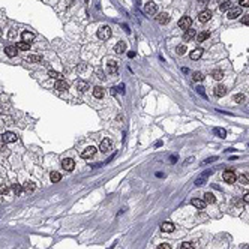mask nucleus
Listing matches in <instances>:
<instances>
[{"label": "nucleus", "instance_id": "31", "mask_svg": "<svg viewBox=\"0 0 249 249\" xmlns=\"http://www.w3.org/2000/svg\"><path fill=\"white\" fill-rule=\"evenodd\" d=\"M108 71H110V72H116V71H117V62L110 60V62H108Z\"/></svg>", "mask_w": 249, "mask_h": 249}, {"label": "nucleus", "instance_id": "7", "mask_svg": "<svg viewBox=\"0 0 249 249\" xmlns=\"http://www.w3.org/2000/svg\"><path fill=\"white\" fill-rule=\"evenodd\" d=\"M2 140H3V143H15L17 141V135L14 132H5L2 135Z\"/></svg>", "mask_w": 249, "mask_h": 249}, {"label": "nucleus", "instance_id": "13", "mask_svg": "<svg viewBox=\"0 0 249 249\" xmlns=\"http://www.w3.org/2000/svg\"><path fill=\"white\" fill-rule=\"evenodd\" d=\"M191 203H192L194 207H197L198 210H203V209L206 207V201H204V200H200V198H194Z\"/></svg>", "mask_w": 249, "mask_h": 249}, {"label": "nucleus", "instance_id": "14", "mask_svg": "<svg viewBox=\"0 0 249 249\" xmlns=\"http://www.w3.org/2000/svg\"><path fill=\"white\" fill-rule=\"evenodd\" d=\"M114 51L117 53V54H123L124 51H126V42L124 41H120L116 44V47H114Z\"/></svg>", "mask_w": 249, "mask_h": 249}, {"label": "nucleus", "instance_id": "10", "mask_svg": "<svg viewBox=\"0 0 249 249\" xmlns=\"http://www.w3.org/2000/svg\"><path fill=\"white\" fill-rule=\"evenodd\" d=\"M59 92H66L68 89H69V84L66 83L65 80H57V83H56V86H54Z\"/></svg>", "mask_w": 249, "mask_h": 249}, {"label": "nucleus", "instance_id": "19", "mask_svg": "<svg viewBox=\"0 0 249 249\" xmlns=\"http://www.w3.org/2000/svg\"><path fill=\"white\" fill-rule=\"evenodd\" d=\"M225 93H227V87H225V86L219 84V86L215 87V95H216V96H224Z\"/></svg>", "mask_w": 249, "mask_h": 249}, {"label": "nucleus", "instance_id": "34", "mask_svg": "<svg viewBox=\"0 0 249 249\" xmlns=\"http://www.w3.org/2000/svg\"><path fill=\"white\" fill-rule=\"evenodd\" d=\"M233 8V5H231V2H224L222 5H221V11H228V9H231Z\"/></svg>", "mask_w": 249, "mask_h": 249}, {"label": "nucleus", "instance_id": "20", "mask_svg": "<svg viewBox=\"0 0 249 249\" xmlns=\"http://www.w3.org/2000/svg\"><path fill=\"white\" fill-rule=\"evenodd\" d=\"M201 56H203V50H201V48H195V50L191 53V56H189V57H191L192 60H198Z\"/></svg>", "mask_w": 249, "mask_h": 249}, {"label": "nucleus", "instance_id": "11", "mask_svg": "<svg viewBox=\"0 0 249 249\" xmlns=\"http://www.w3.org/2000/svg\"><path fill=\"white\" fill-rule=\"evenodd\" d=\"M210 18H212V11H203V12H200V15H198V20H200L201 23H207Z\"/></svg>", "mask_w": 249, "mask_h": 249}, {"label": "nucleus", "instance_id": "24", "mask_svg": "<svg viewBox=\"0 0 249 249\" xmlns=\"http://www.w3.org/2000/svg\"><path fill=\"white\" fill-rule=\"evenodd\" d=\"M204 201L209 203V204H213V203L216 201V198H215V195H213L212 192H206V194H204Z\"/></svg>", "mask_w": 249, "mask_h": 249}, {"label": "nucleus", "instance_id": "35", "mask_svg": "<svg viewBox=\"0 0 249 249\" xmlns=\"http://www.w3.org/2000/svg\"><path fill=\"white\" fill-rule=\"evenodd\" d=\"M35 189V183H32V182H27V183H24V191H27V192H32Z\"/></svg>", "mask_w": 249, "mask_h": 249}, {"label": "nucleus", "instance_id": "45", "mask_svg": "<svg viewBox=\"0 0 249 249\" xmlns=\"http://www.w3.org/2000/svg\"><path fill=\"white\" fill-rule=\"evenodd\" d=\"M197 90H198V93H200V95H203V96H204V87H197Z\"/></svg>", "mask_w": 249, "mask_h": 249}, {"label": "nucleus", "instance_id": "15", "mask_svg": "<svg viewBox=\"0 0 249 249\" xmlns=\"http://www.w3.org/2000/svg\"><path fill=\"white\" fill-rule=\"evenodd\" d=\"M195 36H197V32H195L194 29H188V30H185L183 39H185V41H191V39L195 38Z\"/></svg>", "mask_w": 249, "mask_h": 249}, {"label": "nucleus", "instance_id": "1", "mask_svg": "<svg viewBox=\"0 0 249 249\" xmlns=\"http://www.w3.org/2000/svg\"><path fill=\"white\" fill-rule=\"evenodd\" d=\"M98 38H99L101 41L110 39V38H111V29H110L108 26H102V27L98 30Z\"/></svg>", "mask_w": 249, "mask_h": 249}, {"label": "nucleus", "instance_id": "39", "mask_svg": "<svg viewBox=\"0 0 249 249\" xmlns=\"http://www.w3.org/2000/svg\"><path fill=\"white\" fill-rule=\"evenodd\" d=\"M8 191H9V188L6 185H0V195H6Z\"/></svg>", "mask_w": 249, "mask_h": 249}, {"label": "nucleus", "instance_id": "48", "mask_svg": "<svg viewBox=\"0 0 249 249\" xmlns=\"http://www.w3.org/2000/svg\"><path fill=\"white\" fill-rule=\"evenodd\" d=\"M200 3H201V5H207L209 0H200Z\"/></svg>", "mask_w": 249, "mask_h": 249}, {"label": "nucleus", "instance_id": "18", "mask_svg": "<svg viewBox=\"0 0 249 249\" xmlns=\"http://www.w3.org/2000/svg\"><path fill=\"white\" fill-rule=\"evenodd\" d=\"M210 174H212V171H206V173H204L201 177H198V179L195 180V185H197V186H201V185H204V183H206V179H207V176H210Z\"/></svg>", "mask_w": 249, "mask_h": 249}, {"label": "nucleus", "instance_id": "32", "mask_svg": "<svg viewBox=\"0 0 249 249\" xmlns=\"http://www.w3.org/2000/svg\"><path fill=\"white\" fill-rule=\"evenodd\" d=\"M176 51H177V54H179V56H183L188 50H186V45H185V44H182V45H179V47L176 48Z\"/></svg>", "mask_w": 249, "mask_h": 249}, {"label": "nucleus", "instance_id": "3", "mask_svg": "<svg viewBox=\"0 0 249 249\" xmlns=\"http://www.w3.org/2000/svg\"><path fill=\"white\" fill-rule=\"evenodd\" d=\"M222 177H224V180H225L227 183H231V185L237 180V176H236V173H234L233 170H227V171L222 174Z\"/></svg>", "mask_w": 249, "mask_h": 249}, {"label": "nucleus", "instance_id": "41", "mask_svg": "<svg viewBox=\"0 0 249 249\" xmlns=\"http://www.w3.org/2000/svg\"><path fill=\"white\" fill-rule=\"evenodd\" d=\"M180 249H194V246H192V243H188V242H185V243H182Z\"/></svg>", "mask_w": 249, "mask_h": 249}, {"label": "nucleus", "instance_id": "6", "mask_svg": "<svg viewBox=\"0 0 249 249\" xmlns=\"http://www.w3.org/2000/svg\"><path fill=\"white\" fill-rule=\"evenodd\" d=\"M62 167H63L66 171H72V170L75 168V161H74V159H71V158H66V159H63Z\"/></svg>", "mask_w": 249, "mask_h": 249}, {"label": "nucleus", "instance_id": "8", "mask_svg": "<svg viewBox=\"0 0 249 249\" xmlns=\"http://www.w3.org/2000/svg\"><path fill=\"white\" fill-rule=\"evenodd\" d=\"M95 153H96V147H93V146H89L86 150H83L81 156H83L84 159H89V158H93V156H95Z\"/></svg>", "mask_w": 249, "mask_h": 249}, {"label": "nucleus", "instance_id": "23", "mask_svg": "<svg viewBox=\"0 0 249 249\" xmlns=\"http://www.w3.org/2000/svg\"><path fill=\"white\" fill-rule=\"evenodd\" d=\"M17 48L21 50V51H27V50H30V44L26 42V41H21V42L17 44Z\"/></svg>", "mask_w": 249, "mask_h": 249}, {"label": "nucleus", "instance_id": "4", "mask_svg": "<svg viewBox=\"0 0 249 249\" xmlns=\"http://www.w3.org/2000/svg\"><path fill=\"white\" fill-rule=\"evenodd\" d=\"M191 24H192V20H191L189 17H182V18L179 20V27L183 29V30L191 29Z\"/></svg>", "mask_w": 249, "mask_h": 249}, {"label": "nucleus", "instance_id": "2", "mask_svg": "<svg viewBox=\"0 0 249 249\" xmlns=\"http://www.w3.org/2000/svg\"><path fill=\"white\" fill-rule=\"evenodd\" d=\"M99 149H101V152H104V153L110 152V150L113 149V141H111L110 138H104V140L101 141V144H99Z\"/></svg>", "mask_w": 249, "mask_h": 249}, {"label": "nucleus", "instance_id": "12", "mask_svg": "<svg viewBox=\"0 0 249 249\" xmlns=\"http://www.w3.org/2000/svg\"><path fill=\"white\" fill-rule=\"evenodd\" d=\"M17 51H18V48L14 47V45H8V47L5 48V53H6L8 57H14V56H17Z\"/></svg>", "mask_w": 249, "mask_h": 249}, {"label": "nucleus", "instance_id": "28", "mask_svg": "<svg viewBox=\"0 0 249 249\" xmlns=\"http://www.w3.org/2000/svg\"><path fill=\"white\" fill-rule=\"evenodd\" d=\"M212 77H213L215 80H222V78H224V72L219 71V69H215V71L212 72Z\"/></svg>", "mask_w": 249, "mask_h": 249}, {"label": "nucleus", "instance_id": "43", "mask_svg": "<svg viewBox=\"0 0 249 249\" xmlns=\"http://www.w3.org/2000/svg\"><path fill=\"white\" fill-rule=\"evenodd\" d=\"M242 23L246 24V26H249V15H245V17L242 18Z\"/></svg>", "mask_w": 249, "mask_h": 249}, {"label": "nucleus", "instance_id": "47", "mask_svg": "<svg viewBox=\"0 0 249 249\" xmlns=\"http://www.w3.org/2000/svg\"><path fill=\"white\" fill-rule=\"evenodd\" d=\"M128 56H129L131 59H134V57H135V53H134V51H129V53H128Z\"/></svg>", "mask_w": 249, "mask_h": 249}, {"label": "nucleus", "instance_id": "44", "mask_svg": "<svg viewBox=\"0 0 249 249\" xmlns=\"http://www.w3.org/2000/svg\"><path fill=\"white\" fill-rule=\"evenodd\" d=\"M159 249H171V246L168 243H162V245H159Z\"/></svg>", "mask_w": 249, "mask_h": 249}, {"label": "nucleus", "instance_id": "5", "mask_svg": "<svg viewBox=\"0 0 249 249\" xmlns=\"http://www.w3.org/2000/svg\"><path fill=\"white\" fill-rule=\"evenodd\" d=\"M242 15V8L240 6H236V8H231L230 12H228V18L230 20H236L237 17Z\"/></svg>", "mask_w": 249, "mask_h": 249}, {"label": "nucleus", "instance_id": "29", "mask_svg": "<svg viewBox=\"0 0 249 249\" xmlns=\"http://www.w3.org/2000/svg\"><path fill=\"white\" fill-rule=\"evenodd\" d=\"M239 182H240L242 185H249V173L242 174V176L239 177Z\"/></svg>", "mask_w": 249, "mask_h": 249}, {"label": "nucleus", "instance_id": "42", "mask_svg": "<svg viewBox=\"0 0 249 249\" xmlns=\"http://www.w3.org/2000/svg\"><path fill=\"white\" fill-rule=\"evenodd\" d=\"M240 6H243V8H249V0H240Z\"/></svg>", "mask_w": 249, "mask_h": 249}, {"label": "nucleus", "instance_id": "21", "mask_svg": "<svg viewBox=\"0 0 249 249\" xmlns=\"http://www.w3.org/2000/svg\"><path fill=\"white\" fill-rule=\"evenodd\" d=\"M21 36H23V41L29 42V44L35 39V33H32V32H23V35H21Z\"/></svg>", "mask_w": 249, "mask_h": 249}, {"label": "nucleus", "instance_id": "36", "mask_svg": "<svg viewBox=\"0 0 249 249\" xmlns=\"http://www.w3.org/2000/svg\"><path fill=\"white\" fill-rule=\"evenodd\" d=\"M48 75L51 77V78H56V80H62L60 77H62V74H59V72H56V71H48Z\"/></svg>", "mask_w": 249, "mask_h": 249}, {"label": "nucleus", "instance_id": "33", "mask_svg": "<svg viewBox=\"0 0 249 249\" xmlns=\"http://www.w3.org/2000/svg\"><path fill=\"white\" fill-rule=\"evenodd\" d=\"M215 134H216V135H219L221 138H225V137H227L225 129H221V128H215Z\"/></svg>", "mask_w": 249, "mask_h": 249}, {"label": "nucleus", "instance_id": "37", "mask_svg": "<svg viewBox=\"0 0 249 249\" xmlns=\"http://www.w3.org/2000/svg\"><path fill=\"white\" fill-rule=\"evenodd\" d=\"M194 80H195V81H203V80H204V75H203L201 72H195V74H194Z\"/></svg>", "mask_w": 249, "mask_h": 249}, {"label": "nucleus", "instance_id": "46", "mask_svg": "<svg viewBox=\"0 0 249 249\" xmlns=\"http://www.w3.org/2000/svg\"><path fill=\"white\" fill-rule=\"evenodd\" d=\"M243 200H245V203H248V204H249V194H245Z\"/></svg>", "mask_w": 249, "mask_h": 249}, {"label": "nucleus", "instance_id": "22", "mask_svg": "<svg viewBox=\"0 0 249 249\" xmlns=\"http://www.w3.org/2000/svg\"><path fill=\"white\" fill-rule=\"evenodd\" d=\"M93 96L98 98V99H101V98L104 96V89H102L101 86H96V87L93 89Z\"/></svg>", "mask_w": 249, "mask_h": 249}, {"label": "nucleus", "instance_id": "27", "mask_svg": "<svg viewBox=\"0 0 249 249\" xmlns=\"http://www.w3.org/2000/svg\"><path fill=\"white\" fill-rule=\"evenodd\" d=\"M209 36H210V32H201V33H198V35H197V41L203 42V41H206Z\"/></svg>", "mask_w": 249, "mask_h": 249}, {"label": "nucleus", "instance_id": "9", "mask_svg": "<svg viewBox=\"0 0 249 249\" xmlns=\"http://www.w3.org/2000/svg\"><path fill=\"white\" fill-rule=\"evenodd\" d=\"M156 11H158V6H156L155 3H147V5L144 6V12H146L147 15H153V14H156Z\"/></svg>", "mask_w": 249, "mask_h": 249}, {"label": "nucleus", "instance_id": "30", "mask_svg": "<svg viewBox=\"0 0 249 249\" xmlns=\"http://www.w3.org/2000/svg\"><path fill=\"white\" fill-rule=\"evenodd\" d=\"M77 89H78L80 92H86V90L89 89V84L86 83V81H78V83H77Z\"/></svg>", "mask_w": 249, "mask_h": 249}, {"label": "nucleus", "instance_id": "38", "mask_svg": "<svg viewBox=\"0 0 249 249\" xmlns=\"http://www.w3.org/2000/svg\"><path fill=\"white\" fill-rule=\"evenodd\" d=\"M12 191H14L17 195H20V194H21V191H23V188H21L20 185H12Z\"/></svg>", "mask_w": 249, "mask_h": 249}, {"label": "nucleus", "instance_id": "16", "mask_svg": "<svg viewBox=\"0 0 249 249\" xmlns=\"http://www.w3.org/2000/svg\"><path fill=\"white\" fill-rule=\"evenodd\" d=\"M161 230H162L164 233H173V231H174V224H173V222H164V224L161 225Z\"/></svg>", "mask_w": 249, "mask_h": 249}, {"label": "nucleus", "instance_id": "40", "mask_svg": "<svg viewBox=\"0 0 249 249\" xmlns=\"http://www.w3.org/2000/svg\"><path fill=\"white\" fill-rule=\"evenodd\" d=\"M27 60L29 62H41V56H29Z\"/></svg>", "mask_w": 249, "mask_h": 249}, {"label": "nucleus", "instance_id": "26", "mask_svg": "<svg viewBox=\"0 0 249 249\" xmlns=\"http://www.w3.org/2000/svg\"><path fill=\"white\" fill-rule=\"evenodd\" d=\"M50 179H51V182L57 183V182H60L62 174H60V173H57V171H53V173H51V176H50Z\"/></svg>", "mask_w": 249, "mask_h": 249}, {"label": "nucleus", "instance_id": "25", "mask_svg": "<svg viewBox=\"0 0 249 249\" xmlns=\"http://www.w3.org/2000/svg\"><path fill=\"white\" fill-rule=\"evenodd\" d=\"M234 102H237V104H242V102H245L246 101V96L243 95V93H237V95H234Z\"/></svg>", "mask_w": 249, "mask_h": 249}, {"label": "nucleus", "instance_id": "17", "mask_svg": "<svg viewBox=\"0 0 249 249\" xmlns=\"http://www.w3.org/2000/svg\"><path fill=\"white\" fill-rule=\"evenodd\" d=\"M156 20H158L159 24H167V23L170 21V15L165 14V12H162V14H159V15L156 17Z\"/></svg>", "mask_w": 249, "mask_h": 249}, {"label": "nucleus", "instance_id": "49", "mask_svg": "<svg viewBox=\"0 0 249 249\" xmlns=\"http://www.w3.org/2000/svg\"><path fill=\"white\" fill-rule=\"evenodd\" d=\"M0 150H3V140L0 141Z\"/></svg>", "mask_w": 249, "mask_h": 249}]
</instances>
